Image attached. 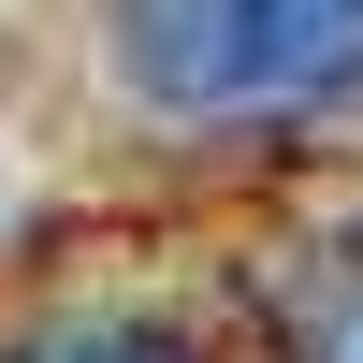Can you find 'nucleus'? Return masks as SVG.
Listing matches in <instances>:
<instances>
[{
  "mask_svg": "<svg viewBox=\"0 0 363 363\" xmlns=\"http://www.w3.org/2000/svg\"><path fill=\"white\" fill-rule=\"evenodd\" d=\"M15 363H203V349L160 335V320H131V306H73V320H44Z\"/></svg>",
  "mask_w": 363,
  "mask_h": 363,
  "instance_id": "obj_2",
  "label": "nucleus"
},
{
  "mask_svg": "<svg viewBox=\"0 0 363 363\" xmlns=\"http://www.w3.org/2000/svg\"><path fill=\"white\" fill-rule=\"evenodd\" d=\"M306 363H363V262H335L306 291Z\"/></svg>",
  "mask_w": 363,
  "mask_h": 363,
  "instance_id": "obj_3",
  "label": "nucleus"
},
{
  "mask_svg": "<svg viewBox=\"0 0 363 363\" xmlns=\"http://www.w3.org/2000/svg\"><path fill=\"white\" fill-rule=\"evenodd\" d=\"M116 73L174 131L320 116L363 87V0H116Z\"/></svg>",
  "mask_w": 363,
  "mask_h": 363,
  "instance_id": "obj_1",
  "label": "nucleus"
}]
</instances>
